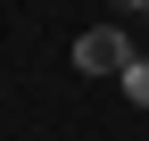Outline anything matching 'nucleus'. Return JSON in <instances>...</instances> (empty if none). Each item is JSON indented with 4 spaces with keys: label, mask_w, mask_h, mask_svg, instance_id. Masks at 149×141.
Returning a JSON list of instances; mask_svg holds the SVG:
<instances>
[{
    "label": "nucleus",
    "mask_w": 149,
    "mask_h": 141,
    "mask_svg": "<svg viewBox=\"0 0 149 141\" xmlns=\"http://www.w3.org/2000/svg\"><path fill=\"white\" fill-rule=\"evenodd\" d=\"M124 91H133V100H149V66H124Z\"/></svg>",
    "instance_id": "obj_2"
},
{
    "label": "nucleus",
    "mask_w": 149,
    "mask_h": 141,
    "mask_svg": "<svg viewBox=\"0 0 149 141\" xmlns=\"http://www.w3.org/2000/svg\"><path fill=\"white\" fill-rule=\"evenodd\" d=\"M116 8H149V0H116Z\"/></svg>",
    "instance_id": "obj_3"
},
{
    "label": "nucleus",
    "mask_w": 149,
    "mask_h": 141,
    "mask_svg": "<svg viewBox=\"0 0 149 141\" xmlns=\"http://www.w3.org/2000/svg\"><path fill=\"white\" fill-rule=\"evenodd\" d=\"M74 66H83V75H124V66H133V42H124L116 25H91L83 42H74Z\"/></svg>",
    "instance_id": "obj_1"
}]
</instances>
